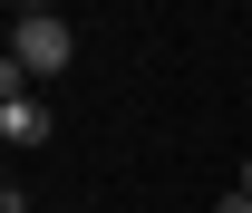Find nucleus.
I'll return each mask as SVG.
<instances>
[{
	"mask_svg": "<svg viewBox=\"0 0 252 213\" xmlns=\"http://www.w3.org/2000/svg\"><path fill=\"white\" fill-rule=\"evenodd\" d=\"M68 59H78V39H68L59 10H10V68L20 78H59Z\"/></svg>",
	"mask_w": 252,
	"mask_h": 213,
	"instance_id": "nucleus-1",
	"label": "nucleus"
},
{
	"mask_svg": "<svg viewBox=\"0 0 252 213\" xmlns=\"http://www.w3.org/2000/svg\"><path fill=\"white\" fill-rule=\"evenodd\" d=\"M223 213H252V194H223Z\"/></svg>",
	"mask_w": 252,
	"mask_h": 213,
	"instance_id": "nucleus-3",
	"label": "nucleus"
},
{
	"mask_svg": "<svg viewBox=\"0 0 252 213\" xmlns=\"http://www.w3.org/2000/svg\"><path fill=\"white\" fill-rule=\"evenodd\" d=\"M243 194H252V165H243Z\"/></svg>",
	"mask_w": 252,
	"mask_h": 213,
	"instance_id": "nucleus-4",
	"label": "nucleus"
},
{
	"mask_svg": "<svg viewBox=\"0 0 252 213\" xmlns=\"http://www.w3.org/2000/svg\"><path fill=\"white\" fill-rule=\"evenodd\" d=\"M0 146H49V107H39L30 88L0 97Z\"/></svg>",
	"mask_w": 252,
	"mask_h": 213,
	"instance_id": "nucleus-2",
	"label": "nucleus"
}]
</instances>
